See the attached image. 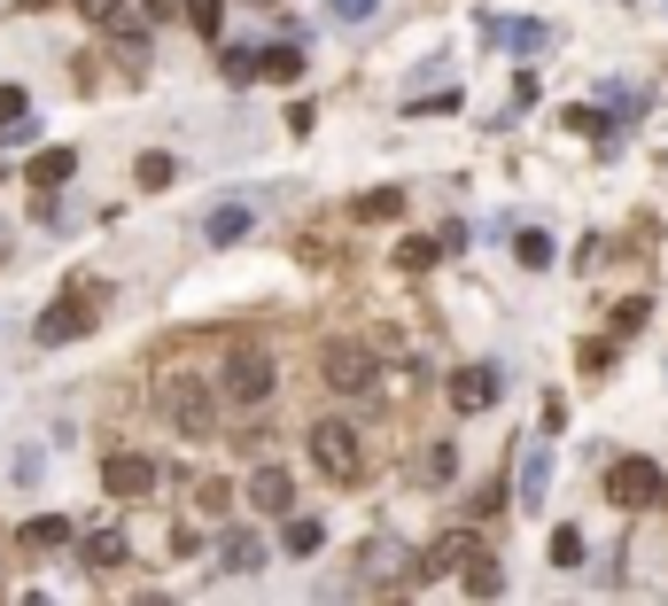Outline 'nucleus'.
Returning a JSON list of instances; mask_svg holds the SVG:
<instances>
[{"mask_svg":"<svg viewBox=\"0 0 668 606\" xmlns=\"http://www.w3.org/2000/svg\"><path fill=\"white\" fill-rule=\"evenodd\" d=\"M94 319H102V281H70V288H62V296L39 311L32 342H39V351H62V342L94 334Z\"/></svg>","mask_w":668,"mask_h":606,"instance_id":"obj_1","label":"nucleus"},{"mask_svg":"<svg viewBox=\"0 0 668 606\" xmlns=\"http://www.w3.org/2000/svg\"><path fill=\"white\" fill-rule=\"evenodd\" d=\"M156 397H163V412H172L180 436H210V427H218V397H210L203 374H163Z\"/></svg>","mask_w":668,"mask_h":606,"instance_id":"obj_2","label":"nucleus"},{"mask_svg":"<svg viewBox=\"0 0 668 606\" xmlns=\"http://www.w3.org/2000/svg\"><path fill=\"white\" fill-rule=\"evenodd\" d=\"M319 381L334 397H366L381 381V358L366 351V342H326V351H319Z\"/></svg>","mask_w":668,"mask_h":606,"instance_id":"obj_3","label":"nucleus"},{"mask_svg":"<svg viewBox=\"0 0 668 606\" xmlns=\"http://www.w3.org/2000/svg\"><path fill=\"white\" fill-rule=\"evenodd\" d=\"M311 459H319L326 482H366V444L350 436L343 420H319V427H311Z\"/></svg>","mask_w":668,"mask_h":606,"instance_id":"obj_4","label":"nucleus"},{"mask_svg":"<svg viewBox=\"0 0 668 606\" xmlns=\"http://www.w3.org/2000/svg\"><path fill=\"white\" fill-rule=\"evenodd\" d=\"M273 351H257V342H241V351H226V397L233 404H265L273 397Z\"/></svg>","mask_w":668,"mask_h":606,"instance_id":"obj_5","label":"nucleus"},{"mask_svg":"<svg viewBox=\"0 0 668 606\" xmlns=\"http://www.w3.org/2000/svg\"><path fill=\"white\" fill-rule=\"evenodd\" d=\"M660 490H668V474H660L653 459H614V467H607V498H614L622 513H637V505H653Z\"/></svg>","mask_w":668,"mask_h":606,"instance_id":"obj_6","label":"nucleus"},{"mask_svg":"<svg viewBox=\"0 0 668 606\" xmlns=\"http://www.w3.org/2000/svg\"><path fill=\"white\" fill-rule=\"evenodd\" d=\"M482 32L506 47V55H544L552 47V24H537V16H490Z\"/></svg>","mask_w":668,"mask_h":606,"instance_id":"obj_7","label":"nucleus"},{"mask_svg":"<svg viewBox=\"0 0 668 606\" xmlns=\"http://www.w3.org/2000/svg\"><path fill=\"white\" fill-rule=\"evenodd\" d=\"M102 482H110V498H148V490H156V459H140V451H110Z\"/></svg>","mask_w":668,"mask_h":606,"instance_id":"obj_8","label":"nucleus"},{"mask_svg":"<svg viewBox=\"0 0 668 606\" xmlns=\"http://www.w3.org/2000/svg\"><path fill=\"white\" fill-rule=\"evenodd\" d=\"M451 404L459 412H490L497 404V366H459L451 374Z\"/></svg>","mask_w":668,"mask_h":606,"instance_id":"obj_9","label":"nucleus"},{"mask_svg":"<svg viewBox=\"0 0 668 606\" xmlns=\"http://www.w3.org/2000/svg\"><path fill=\"white\" fill-rule=\"evenodd\" d=\"M249 226H257V210H249V203H218V210L203 218V241H210V249H233V241H249Z\"/></svg>","mask_w":668,"mask_h":606,"instance_id":"obj_10","label":"nucleus"},{"mask_svg":"<svg viewBox=\"0 0 668 606\" xmlns=\"http://www.w3.org/2000/svg\"><path fill=\"white\" fill-rule=\"evenodd\" d=\"M249 505H257V513H296V482L280 467H257V474H249Z\"/></svg>","mask_w":668,"mask_h":606,"instance_id":"obj_11","label":"nucleus"},{"mask_svg":"<svg viewBox=\"0 0 668 606\" xmlns=\"http://www.w3.org/2000/svg\"><path fill=\"white\" fill-rule=\"evenodd\" d=\"M459 583H467V598H497V591H506V568L467 545V552H459Z\"/></svg>","mask_w":668,"mask_h":606,"instance_id":"obj_12","label":"nucleus"},{"mask_svg":"<svg viewBox=\"0 0 668 606\" xmlns=\"http://www.w3.org/2000/svg\"><path fill=\"white\" fill-rule=\"evenodd\" d=\"M552 498V451L537 444V451H521V513H537Z\"/></svg>","mask_w":668,"mask_h":606,"instance_id":"obj_13","label":"nucleus"},{"mask_svg":"<svg viewBox=\"0 0 668 606\" xmlns=\"http://www.w3.org/2000/svg\"><path fill=\"white\" fill-rule=\"evenodd\" d=\"M467 545H474V537H467V529H451V537H444V545H428V552H421V568H412V575H421V583H436V575H451V568H459V552H467Z\"/></svg>","mask_w":668,"mask_h":606,"instance_id":"obj_14","label":"nucleus"},{"mask_svg":"<svg viewBox=\"0 0 668 606\" xmlns=\"http://www.w3.org/2000/svg\"><path fill=\"white\" fill-rule=\"evenodd\" d=\"M70 171H78V148H39L32 156V187H62Z\"/></svg>","mask_w":668,"mask_h":606,"instance_id":"obj_15","label":"nucleus"},{"mask_svg":"<svg viewBox=\"0 0 668 606\" xmlns=\"http://www.w3.org/2000/svg\"><path fill=\"white\" fill-rule=\"evenodd\" d=\"M280 522H288V529H280V545H288V552H296V560H311V552H319V545H326V529H319V522H311V513H280Z\"/></svg>","mask_w":668,"mask_h":606,"instance_id":"obj_16","label":"nucleus"},{"mask_svg":"<svg viewBox=\"0 0 668 606\" xmlns=\"http://www.w3.org/2000/svg\"><path fill=\"white\" fill-rule=\"evenodd\" d=\"M125 529H87V568H125Z\"/></svg>","mask_w":668,"mask_h":606,"instance_id":"obj_17","label":"nucleus"},{"mask_svg":"<svg viewBox=\"0 0 668 606\" xmlns=\"http://www.w3.org/2000/svg\"><path fill=\"white\" fill-rule=\"evenodd\" d=\"M257 78H303V47H257Z\"/></svg>","mask_w":668,"mask_h":606,"instance_id":"obj_18","label":"nucleus"},{"mask_svg":"<svg viewBox=\"0 0 668 606\" xmlns=\"http://www.w3.org/2000/svg\"><path fill=\"white\" fill-rule=\"evenodd\" d=\"M62 537H78V529L62 522V513H39V522H24V545H32V552H55Z\"/></svg>","mask_w":668,"mask_h":606,"instance_id":"obj_19","label":"nucleus"},{"mask_svg":"<svg viewBox=\"0 0 668 606\" xmlns=\"http://www.w3.org/2000/svg\"><path fill=\"white\" fill-rule=\"evenodd\" d=\"M133 180H140V187H148V195H156V187H172V180H180V163H172V156H156V148H148V156H140V163H133Z\"/></svg>","mask_w":668,"mask_h":606,"instance_id":"obj_20","label":"nucleus"},{"mask_svg":"<svg viewBox=\"0 0 668 606\" xmlns=\"http://www.w3.org/2000/svg\"><path fill=\"white\" fill-rule=\"evenodd\" d=\"M436 256H444V241H428V233H412V241H396V265H404V273H428Z\"/></svg>","mask_w":668,"mask_h":606,"instance_id":"obj_21","label":"nucleus"},{"mask_svg":"<svg viewBox=\"0 0 668 606\" xmlns=\"http://www.w3.org/2000/svg\"><path fill=\"white\" fill-rule=\"evenodd\" d=\"M32 125V94L24 85H0V133H24Z\"/></svg>","mask_w":668,"mask_h":606,"instance_id":"obj_22","label":"nucleus"},{"mask_svg":"<svg viewBox=\"0 0 668 606\" xmlns=\"http://www.w3.org/2000/svg\"><path fill=\"white\" fill-rule=\"evenodd\" d=\"M514 256H521L529 273H544V265H552V233H537V226H529V233H514Z\"/></svg>","mask_w":668,"mask_h":606,"instance_id":"obj_23","label":"nucleus"},{"mask_svg":"<svg viewBox=\"0 0 668 606\" xmlns=\"http://www.w3.org/2000/svg\"><path fill=\"white\" fill-rule=\"evenodd\" d=\"M396 210H404V195H396V187H373V195H358V203H350V218H396Z\"/></svg>","mask_w":668,"mask_h":606,"instance_id":"obj_24","label":"nucleus"},{"mask_svg":"<svg viewBox=\"0 0 668 606\" xmlns=\"http://www.w3.org/2000/svg\"><path fill=\"white\" fill-rule=\"evenodd\" d=\"M187 9V24L203 32V39H218V24H226V0H180Z\"/></svg>","mask_w":668,"mask_h":606,"instance_id":"obj_25","label":"nucleus"},{"mask_svg":"<svg viewBox=\"0 0 668 606\" xmlns=\"http://www.w3.org/2000/svg\"><path fill=\"white\" fill-rule=\"evenodd\" d=\"M257 560H265V545H257V537H233V545L218 552V568H233V575H249Z\"/></svg>","mask_w":668,"mask_h":606,"instance_id":"obj_26","label":"nucleus"},{"mask_svg":"<svg viewBox=\"0 0 668 606\" xmlns=\"http://www.w3.org/2000/svg\"><path fill=\"white\" fill-rule=\"evenodd\" d=\"M78 16H87V24H102V32H117L133 9H125V0H78Z\"/></svg>","mask_w":668,"mask_h":606,"instance_id":"obj_27","label":"nucleus"},{"mask_svg":"<svg viewBox=\"0 0 668 606\" xmlns=\"http://www.w3.org/2000/svg\"><path fill=\"white\" fill-rule=\"evenodd\" d=\"M583 552H591V545H583V529H560V537H552V568H583Z\"/></svg>","mask_w":668,"mask_h":606,"instance_id":"obj_28","label":"nucleus"},{"mask_svg":"<svg viewBox=\"0 0 668 606\" xmlns=\"http://www.w3.org/2000/svg\"><path fill=\"white\" fill-rule=\"evenodd\" d=\"M218 62H226V78H233V85H249V78H257V47H226Z\"/></svg>","mask_w":668,"mask_h":606,"instance_id":"obj_29","label":"nucleus"},{"mask_svg":"<svg viewBox=\"0 0 668 606\" xmlns=\"http://www.w3.org/2000/svg\"><path fill=\"white\" fill-rule=\"evenodd\" d=\"M645 319H653V304H645V296H630V304H622V311H614V342H622V334H637V327H645Z\"/></svg>","mask_w":668,"mask_h":606,"instance_id":"obj_30","label":"nucleus"},{"mask_svg":"<svg viewBox=\"0 0 668 606\" xmlns=\"http://www.w3.org/2000/svg\"><path fill=\"white\" fill-rule=\"evenodd\" d=\"M381 9V0H326V16H343V24H366Z\"/></svg>","mask_w":668,"mask_h":606,"instance_id":"obj_31","label":"nucleus"},{"mask_svg":"<svg viewBox=\"0 0 668 606\" xmlns=\"http://www.w3.org/2000/svg\"><path fill=\"white\" fill-rule=\"evenodd\" d=\"M583 366H591V374H607V366H614V334H599V342H583Z\"/></svg>","mask_w":668,"mask_h":606,"instance_id":"obj_32","label":"nucleus"},{"mask_svg":"<svg viewBox=\"0 0 668 606\" xmlns=\"http://www.w3.org/2000/svg\"><path fill=\"white\" fill-rule=\"evenodd\" d=\"M421 482H451V444H436V451L421 459Z\"/></svg>","mask_w":668,"mask_h":606,"instance_id":"obj_33","label":"nucleus"},{"mask_svg":"<svg viewBox=\"0 0 668 606\" xmlns=\"http://www.w3.org/2000/svg\"><path fill=\"white\" fill-rule=\"evenodd\" d=\"M389 568H404V552H396V545H373V552H366V575H389Z\"/></svg>","mask_w":668,"mask_h":606,"instance_id":"obj_34","label":"nucleus"},{"mask_svg":"<svg viewBox=\"0 0 668 606\" xmlns=\"http://www.w3.org/2000/svg\"><path fill=\"white\" fill-rule=\"evenodd\" d=\"M172 9H180V0H140V16H148V24H156V16H172Z\"/></svg>","mask_w":668,"mask_h":606,"instance_id":"obj_35","label":"nucleus"},{"mask_svg":"<svg viewBox=\"0 0 668 606\" xmlns=\"http://www.w3.org/2000/svg\"><path fill=\"white\" fill-rule=\"evenodd\" d=\"M16 606H55V598H47V591H24V598H16Z\"/></svg>","mask_w":668,"mask_h":606,"instance_id":"obj_36","label":"nucleus"},{"mask_svg":"<svg viewBox=\"0 0 668 606\" xmlns=\"http://www.w3.org/2000/svg\"><path fill=\"white\" fill-rule=\"evenodd\" d=\"M140 606H172V598H140Z\"/></svg>","mask_w":668,"mask_h":606,"instance_id":"obj_37","label":"nucleus"},{"mask_svg":"<svg viewBox=\"0 0 668 606\" xmlns=\"http://www.w3.org/2000/svg\"><path fill=\"white\" fill-rule=\"evenodd\" d=\"M32 9H47V0H32Z\"/></svg>","mask_w":668,"mask_h":606,"instance_id":"obj_38","label":"nucleus"}]
</instances>
